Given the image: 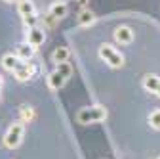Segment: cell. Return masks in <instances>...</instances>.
Instances as JSON below:
<instances>
[{"instance_id": "obj_1", "label": "cell", "mask_w": 160, "mask_h": 159, "mask_svg": "<svg viewBox=\"0 0 160 159\" xmlns=\"http://www.w3.org/2000/svg\"><path fill=\"white\" fill-rule=\"evenodd\" d=\"M107 119V109L103 106H90V107H82L76 113V121L88 125V123H101Z\"/></svg>"}, {"instance_id": "obj_2", "label": "cell", "mask_w": 160, "mask_h": 159, "mask_svg": "<svg viewBox=\"0 0 160 159\" xmlns=\"http://www.w3.org/2000/svg\"><path fill=\"white\" fill-rule=\"evenodd\" d=\"M99 58L105 59L107 65H111L112 69H120L124 65V56L120 52H116L111 44H101L99 46Z\"/></svg>"}, {"instance_id": "obj_3", "label": "cell", "mask_w": 160, "mask_h": 159, "mask_svg": "<svg viewBox=\"0 0 160 159\" xmlns=\"http://www.w3.org/2000/svg\"><path fill=\"white\" fill-rule=\"evenodd\" d=\"M23 130H25V127H23V121H17V123H13V125L8 129L6 136H4V146H6V148H10V150L17 148L19 144H21V140H23Z\"/></svg>"}, {"instance_id": "obj_4", "label": "cell", "mask_w": 160, "mask_h": 159, "mask_svg": "<svg viewBox=\"0 0 160 159\" xmlns=\"http://www.w3.org/2000/svg\"><path fill=\"white\" fill-rule=\"evenodd\" d=\"M114 41L120 44H130L133 41V31L128 25H118L114 29Z\"/></svg>"}, {"instance_id": "obj_5", "label": "cell", "mask_w": 160, "mask_h": 159, "mask_svg": "<svg viewBox=\"0 0 160 159\" xmlns=\"http://www.w3.org/2000/svg\"><path fill=\"white\" fill-rule=\"evenodd\" d=\"M44 38H46V33H44V29H40V27H31L27 31V42L32 44L34 48L42 44Z\"/></svg>"}, {"instance_id": "obj_6", "label": "cell", "mask_w": 160, "mask_h": 159, "mask_svg": "<svg viewBox=\"0 0 160 159\" xmlns=\"http://www.w3.org/2000/svg\"><path fill=\"white\" fill-rule=\"evenodd\" d=\"M32 75H34V67H32V63H31V62H25L21 67H17V69L13 71V77L17 79V81H21V83L29 81Z\"/></svg>"}, {"instance_id": "obj_7", "label": "cell", "mask_w": 160, "mask_h": 159, "mask_svg": "<svg viewBox=\"0 0 160 159\" xmlns=\"http://www.w3.org/2000/svg\"><path fill=\"white\" fill-rule=\"evenodd\" d=\"M23 63H25V62H23V59L19 58L17 54H6V56L2 58V67L8 69V71H12V73H13L17 67H21Z\"/></svg>"}, {"instance_id": "obj_8", "label": "cell", "mask_w": 160, "mask_h": 159, "mask_svg": "<svg viewBox=\"0 0 160 159\" xmlns=\"http://www.w3.org/2000/svg\"><path fill=\"white\" fill-rule=\"evenodd\" d=\"M65 83H67V77H63L57 69H55V71H52V73L48 75V86H50L52 90H59V88H63V85H65Z\"/></svg>"}, {"instance_id": "obj_9", "label": "cell", "mask_w": 160, "mask_h": 159, "mask_svg": "<svg viewBox=\"0 0 160 159\" xmlns=\"http://www.w3.org/2000/svg\"><path fill=\"white\" fill-rule=\"evenodd\" d=\"M48 14H50V15H53L55 19H61V17H65V15H67V4L63 2V0H57V2H53V4L50 6Z\"/></svg>"}, {"instance_id": "obj_10", "label": "cell", "mask_w": 160, "mask_h": 159, "mask_svg": "<svg viewBox=\"0 0 160 159\" xmlns=\"http://www.w3.org/2000/svg\"><path fill=\"white\" fill-rule=\"evenodd\" d=\"M34 50H36V48H34L32 44L25 42V44H19V46H17V52H15V54L21 58L23 62H31L32 56H34Z\"/></svg>"}, {"instance_id": "obj_11", "label": "cell", "mask_w": 160, "mask_h": 159, "mask_svg": "<svg viewBox=\"0 0 160 159\" xmlns=\"http://www.w3.org/2000/svg\"><path fill=\"white\" fill-rule=\"evenodd\" d=\"M158 85H160V77H158V75H152V73H151V75H145V77H143V88H145V90L156 94Z\"/></svg>"}, {"instance_id": "obj_12", "label": "cell", "mask_w": 160, "mask_h": 159, "mask_svg": "<svg viewBox=\"0 0 160 159\" xmlns=\"http://www.w3.org/2000/svg\"><path fill=\"white\" fill-rule=\"evenodd\" d=\"M71 56L69 48L67 46H57L53 52H52V59H53V63H61V62H67Z\"/></svg>"}, {"instance_id": "obj_13", "label": "cell", "mask_w": 160, "mask_h": 159, "mask_svg": "<svg viewBox=\"0 0 160 159\" xmlns=\"http://www.w3.org/2000/svg\"><path fill=\"white\" fill-rule=\"evenodd\" d=\"M17 10H19V14H21L23 17H25V15H32V14H36L32 0H17Z\"/></svg>"}, {"instance_id": "obj_14", "label": "cell", "mask_w": 160, "mask_h": 159, "mask_svg": "<svg viewBox=\"0 0 160 159\" xmlns=\"http://www.w3.org/2000/svg\"><path fill=\"white\" fill-rule=\"evenodd\" d=\"M95 21V15L90 12V10H82L78 14V25H82V27H88Z\"/></svg>"}, {"instance_id": "obj_15", "label": "cell", "mask_w": 160, "mask_h": 159, "mask_svg": "<svg viewBox=\"0 0 160 159\" xmlns=\"http://www.w3.org/2000/svg\"><path fill=\"white\" fill-rule=\"evenodd\" d=\"M55 65H57L55 69L61 73L63 77H67V79H69V77L72 75V67H71V63H69V62H61V63H55Z\"/></svg>"}, {"instance_id": "obj_16", "label": "cell", "mask_w": 160, "mask_h": 159, "mask_svg": "<svg viewBox=\"0 0 160 159\" xmlns=\"http://www.w3.org/2000/svg\"><path fill=\"white\" fill-rule=\"evenodd\" d=\"M32 119H34V111H32V107L23 106V107H21V121H23V123H31Z\"/></svg>"}, {"instance_id": "obj_17", "label": "cell", "mask_w": 160, "mask_h": 159, "mask_svg": "<svg viewBox=\"0 0 160 159\" xmlns=\"http://www.w3.org/2000/svg\"><path fill=\"white\" fill-rule=\"evenodd\" d=\"M149 123H151L152 129L160 130V109H154V111L149 115Z\"/></svg>"}, {"instance_id": "obj_18", "label": "cell", "mask_w": 160, "mask_h": 159, "mask_svg": "<svg viewBox=\"0 0 160 159\" xmlns=\"http://www.w3.org/2000/svg\"><path fill=\"white\" fill-rule=\"evenodd\" d=\"M23 21H25V25L31 29V27H36V23H38V15L36 14H32V15H25L23 17Z\"/></svg>"}, {"instance_id": "obj_19", "label": "cell", "mask_w": 160, "mask_h": 159, "mask_svg": "<svg viewBox=\"0 0 160 159\" xmlns=\"http://www.w3.org/2000/svg\"><path fill=\"white\" fill-rule=\"evenodd\" d=\"M2 85H4V79H2V75H0V88H2Z\"/></svg>"}, {"instance_id": "obj_20", "label": "cell", "mask_w": 160, "mask_h": 159, "mask_svg": "<svg viewBox=\"0 0 160 159\" xmlns=\"http://www.w3.org/2000/svg\"><path fill=\"white\" fill-rule=\"evenodd\" d=\"M156 96L160 98V85H158V90H156Z\"/></svg>"}, {"instance_id": "obj_21", "label": "cell", "mask_w": 160, "mask_h": 159, "mask_svg": "<svg viewBox=\"0 0 160 159\" xmlns=\"http://www.w3.org/2000/svg\"><path fill=\"white\" fill-rule=\"evenodd\" d=\"M6 2H17V0H6Z\"/></svg>"}]
</instances>
